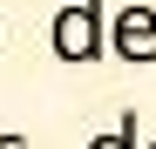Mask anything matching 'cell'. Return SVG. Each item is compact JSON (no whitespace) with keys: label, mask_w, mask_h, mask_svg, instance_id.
Masks as SVG:
<instances>
[{"label":"cell","mask_w":156,"mask_h":149,"mask_svg":"<svg viewBox=\"0 0 156 149\" xmlns=\"http://www.w3.org/2000/svg\"><path fill=\"white\" fill-rule=\"evenodd\" d=\"M48 47H55V61L68 68H95L109 54V0H75L48 20Z\"/></svg>","instance_id":"obj_1"},{"label":"cell","mask_w":156,"mask_h":149,"mask_svg":"<svg viewBox=\"0 0 156 149\" xmlns=\"http://www.w3.org/2000/svg\"><path fill=\"white\" fill-rule=\"evenodd\" d=\"M109 54L115 61H136V68H149L156 61V7H122V14H109Z\"/></svg>","instance_id":"obj_2"},{"label":"cell","mask_w":156,"mask_h":149,"mask_svg":"<svg viewBox=\"0 0 156 149\" xmlns=\"http://www.w3.org/2000/svg\"><path fill=\"white\" fill-rule=\"evenodd\" d=\"M88 149H143V122H136V109H122V122H115L109 136H95Z\"/></svg>","instance_id":"obj_3"},{"label":"cell","mask_w":156,"mask_h":149,"mask_svg":"<svg viewBox=\"0 0 156 149\" xmlns=\"http://www.w3.org/2000/svg\"><path fill=\"white\" fill-rule=\"evenodd\" d=\"M0 149H20V136H0Z\"/></svg>","instance_id":"obj_4"},{"label":"cell","mask_w":156,"mask_h":149,"mask_svg":"<svg viewBox=\"0 0 156 149\" xmlns=\"http://www.w3.org/2000/svg\"><path fill=\"white\" fill-rule=\"evenodd\" d=\"M143 149H156V142H143Z\"/></svg>","instance_id":"obj_5"}]
</instances>
